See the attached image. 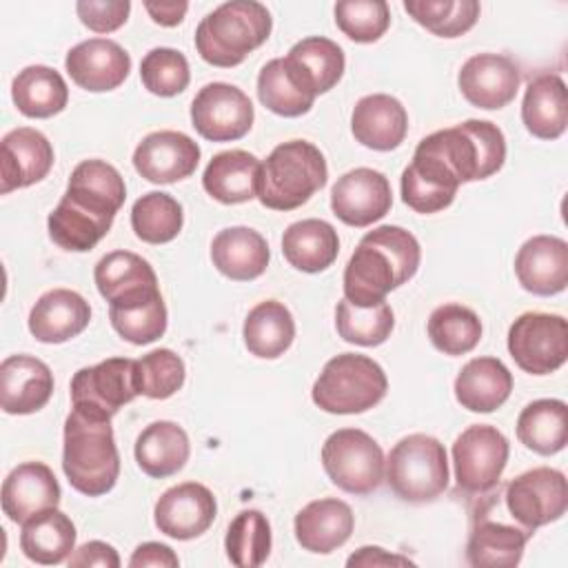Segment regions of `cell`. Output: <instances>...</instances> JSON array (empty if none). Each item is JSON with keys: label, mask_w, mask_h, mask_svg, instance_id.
<instances>
[{"label": "cell", "mask_w": 568, "mask_h": 568, "mask_svg": "<svg viewBox=\"0 0 568 568\" xmlns=\"http://www.w3.org/2000/svg\"><path fill=\"white\" fill-rule=\"evenodd\" d=\"M417 237L395 224L368 231L344 268V297L357 306H373L406 284L419 268Z\"/></svg>", "instance_id": "obj_1"}, {"label": "cell", "mask_w": 568, "mask_h": 568, "mask_svg": "<svg viewBox=\"0 0 568 568\" xmlns=\"http://www.w3.org/2000/svg\"><path fill=\"white\" fill-rule=\"evenodd\" d=\"M62 470L69 484L87 495H106L120 475V455L111 419L71 408L64 419Z\"/></svg>", "instance_id": "obj_2"}, {"label": "cell", "mask_w": 568, "mask_h": 568, "mask_svg": "<svg viewBox=\"0 0 568 568\" xmlns=\"http://www.w3.org/2000/svg\"><path fill=\"white\" fill-rule=\"evenodd\" d=\"M273 29V18L262 2L231 0L206 13L195 29V49L213 67H237L262 47Z\"/></svg>", "instance_id": "obj_3"}, {"label": "cell", "mask_w": 568, "mask_h": 568, "mask_svg": "<svg viewBox=\"0 0 568 568\" xmlns=\"http://www.w3.org/2000/svg\"><path fill=\"white\" fill-rule=\"evenodd\" d=\"M417 149L433 155L459 182L495 175L506 160V138L488 120H466L419 140Z\"/></svg>", "instance_id": "obj_4"}, {"label": "cell", "mask_w": 568, "mask_h": 568, "mask_svg": "<svg viewBox=\"0 0 568 568\" xmlns=\"http://www.w3.org/2000/svg\"><path fill=\"white\" fill-rule=\"evenodd\" d=\"M326 180L324 153L306 140H288L262 162L257 200L273 211H293L306 204Z\"/></svg>", "instance_id": "obj_5"}, {"label": "cell", "mask_w": 568, "mask_h": 568, "mask_svg": "<svg viewBox=\"0 0 568 568\" xmlns=\"http://www.w3.org/2000/svg\"><path fill=\"white\" fill-rule=\"evenodd\" d=\"M386 373L373 357L342 353L324 364L311 397L324 413L355 415L377 406L386 397Z\"/></svg>", "instance_id": "obj_6"}, {"label": "cell", "mask_w": 568, "mask_h": 568, "mask_svg": "<svg viewBox=\"0 0 568 568\" xmlns=\"http://www.w3.org/2000/svg\"><path fill=\"white\" fill-rule=\"evenodd\" d=\"M384 475L399 499L408 504L435 501L448 488L446 448L433 435H406L390 448Z\"/></svg>", "instance_id": "obj_7"}, {"label": "cell", "mask_w": 568, "mask_h": 568, "mask_svg": "<svg viewBox=\"0 0 568 568\" xmlns=\"http://www.w3.org/2000/svg\"><path fill=\"white\" fill-rule=\"evenodd\" d=\"M322 466L328 479L351 495H371L384 481V453L359 428H339L322 446Z\"/></svg>", "instance_id": "obj_8"}, {"label": "cell", "mask_w": 568, "mask_h": 568, "mask_svg": "<svg viewBox=\"0 0 568 568\" xmlns=\"http://www.w3.org/2000/svg\"><path fill=\"white\" fill-rule=\"evenodd\" d=\"M508 353L530 375H550L568 359V322L555 313H521L508 328Z\"/></svg>", "instance_id": "obj_9"}, {"label": "cell", "mask_w": 568, "mask_h": 568, "mask_svg": "<svg viewBox=\"0 0 568 568\" xmlns=\"http://www.w3.org/2000/svg\"><path fill=\"white\" fill-rule=\"evenodd\" d=\"M510 444L490 424L468 426L453 444V466L457 490L466 495H488L501 479L508 464Z\"/></svg>", "instance_id": "obj_10"}, {"label": "cell", "mask_w": 568, "mask_h": 568, "mask_svg": "<svg viewBox=\"0 0 568 568\" xmlns=\"http://www.w3.org/2000/svg\"><path fill=\"white\" fill-rule=\"evenodd\" d=\"M504 501L510 517L532 535L564 517L568 506L566 475L548 466L526 470L506 484Z\"/></svg>", "instance_id": "obj_11"}, {"label": "cell", "mask_w": 568, "mask_h": 568, "mask_svg": "<svg viewBox=\"0 0 568 568\" xmlns=\"http://www.w3.org/2000/svg\"><path fill=\"white\" fill-rule=\"evenodd\" d=\"M138 395L135 359L129 357H109L84 366L71 379V408L104 419H111Z\"/></svg>", "instance_id": "obj_12"}, {"label": "cell", "mask_w": 568, "mask_h": 568, "mask_svg": "<svg viewBox=\"0 0 568 568\" xmlns=\"http://www.w3.org/2000/svg\"><path fill=\"white\" fill-rule=\"evenodd\" d=\"M251 98L229 82H211L197 91L191 102L193 129L211 142H233L253 126Z\"/></svg>", "instance_id": "obj_13"}, {"label": "cell", "mask_w": 568, "mask_h": 568, "mask_svg": "<svg viewBox=\"0 0 568 568\" xmlns=\"http://www.w3.org/2000/svg\"><path fill=\"white\" fill-rule=\"evenodd\" d=\"M393 206L390 182L382 171L357 166L344 173L331 189V209L348 226H371Z\"/></svg>", "instance_id": "obj_14"}, {"label": "cell", "mask_w": 568, "mask_h": 568, "mask_svg": "<svg viewBox=\"0 0 568 568\" xmlns=\"http://www.w3.org/2000/svg\"><path fill=\"white\" fill-rule=\"evenodd\" d=\"M217 515L213 493L197 481L171 486L160 495L153 508V521L166 537L189 541L204 535Z\"/></svg>", "instance_id": "obj_15"}, {"label": "cell", "mask_w": 568, "mask_h": 568, "mask_svg": "<svg viewBox=\"0 0 568 568\" xmlns=\"http://www.w3.org/2000/svg\"><path fill=\"white\" fill-rule=\"evenodd\" d=\"M521 73L515 60L501 53L470 55L457 75L462 95L477 109L495 111L510 104L519 91Z\"/></svg>", "instance_id": "obj_16"}, {"label": "cell", "mask_w": 568, "mask_h": 568, "mask_svg": "<svg viewBox=\"0 0 568 568\" xmlns=\"http://www.w3.org/2000/svg\"><path fill=\"white\" fill-rule=\"evenodd\" d=\"M200 146L182 131H153L133 151L135 171L153 184H173L195 173Z\"/></svg>", "instance_id": "obj_17"}, {"label": "cell", "mask_w": 568, "mask_h": 568, "mask_svg": "<svg viewBox=\"0 0 568 568\" xmlns=\"http://www.w3.org/2000/svg\"><path fill=\"white\" fill-rule=\"evenodd\" d=\"M64 67L80 89L104 93L118 89L126 80L131 55L115 40L89 38L67 51Z\"/></svg>", "instance_id": "obj_18"}, {"label": "cell", "mask_w": 568, "mask_h": 568, "mask_svg": "<svg viewBox=\"0 0 568 568\" xmlns=\"http://www.w3.org/2000/svg\"><path fill=\"white\" fill-rule=\"evenodd\" d=\"M53 166V146L44 133L31 126L9 131L0 142V193L31 186L49 175Z\"/></svg>", "instance_id": "obj_19"}, {"label": "cell", "mask_w": 568, "mask_h": 568, "mask_svg": "<svg viewBox=\"0 0 568 568\" xmlns=\"http://www.w3.org/2000/svg\"><path fill=\"white\" fill-rule=\"evenodd\" d=\"M515 275L524 291L557 295L568 284V242L557 235H535L515 255Z\"/></svg>", "instance_id": "obj_20"}, {"label": "cell", "mask_w": 568, "mask_h": 568, "mask_svg": "<svg viewBox=\"0 0 568 568\" xmlns=\"http://www.w3.org/2000/svg\"><path fill=\"white\" fill-rule=\"evenodd\" d=\"M53 395L51 368L33 355H9L0 364V406L7 415H31Z\"/></svg>", "instance_id": "obj_21"}, {"label": "cell", "mask_w": 568, "mask_h": 568, "mask_svg": "<svg viewBox=\"0 0 568 568\" xmlns=\"http://www.w3.org/2000/svg\"><path fill=\"white\" fill-rule=\"evenodd\" d=\"M60 484L44 462H22L2 481V513L13 524H24L33 515L58 508Z\"/></svg>", "instance_id": "obj_22"}, {"label": "cell", "mask_w": 568, "mask_h": 568, "mask_svg": "<svg viewBox=\"0 0 568 568\" xmlns=\"http://www.w3.org/2000/svg\"><path fill=\"white\" fill-rule=\"evenodd\" d=\"M98 293L109 306H122L160 293L153 266L138 253L111 251L93 268Z\"/></svg>", "instance_id": "obj_23"}, {"label": "cell", "mask_w": 568, "mask_h": 568, "mask_svg": "<svg viewBox=\"0 0 568 568\" xmlns=\"http://www.w3.org/2000/svg\"><path fill=\"white\" fill-rule=\"evenodd\" d=\"M355 528L353 508L337 499L324 497L308 501L293 521L297 544L315 555H328L344 546Z\"/></svg>", "instance_id": "obj_24"}, {"label": "cell", "mask_w": 568, "mask_h": 568, "mask_svg": "<svg viewBox=\"0 0 568 568\" xmlns=\"http://www.w3.org/2000/svg\"><path fill=\"white\" fill-rule=\"evenodd\" d=\"M351 131L359 144L373 151H393L408 133V113L397 98L371 93L353 106Z\"/></svg>", "instance_id": "obj_25"}, {"label": "cell", "mask_w": 568, "mask_h": 568, "mask_svg": "<svg viewBox=\"0 0 568 568\" xmlns=\"http://www.w3.org/2000/svg\"><path fill=\"white\" fill-rule=\"evenodd\" d=\"M91 320L89 302L71 288H51L29 313V333L42 344H62L80 335Z\"/></svg>", "instance_id": "obj_26"}, {"label": "cell", "mask_w": 568, "mask_h": 568, "mask_svg": "<svg viewBox=\"0 0 568 568\" xmlns=\"http://www.w3.org/2000/svg\"><path fill=\"white\" fill-rule=\"evenodd\" d=\"M271 260L268 244L262 233L248 226L222 229L211 242L213 266L235 282L260 277Z\"/></svg>", "instance_id": "obj_27"}, {"label": "cell", "mask_w": 568, "mask_h": 568, "mask_svg": "<svg viewBox=\"0 0 568 568\" xmlns=\"http://www.w3.org/2000/svg\"><path fill=\"white\" fill-rule=\"evenodd\" d=\"M455 399L470 413L497 410L513 390V373L497 357H473L455 377Z\"/></svg>", "instance_id": "obj_28"}, {"label": "cell", "mask_w": 568, "mask_h": 568, "mask_svg": "<svg viewBox=\"0 0 568 568\" xmlns=\"http://www.w3.org/2000/svg\"><path fill=\"white\" fill-rule=\"evenodd\" d=\"M262 162L242 149L215 153L204 169V191L222 204H242L257 197Z\"/></svg>", "instance_id": "obj_29"}, {"label": "cell", "mask_w": 568, "mask_h": 568, "mask_svg": "<svg viewBox=\"0 0 568 568\" xmlns=\"http://www.w3.org/2000/svg\"><path fill=\"white\" fill-rule=\"evenodd\" d=\"M284 62L295 80L315 98L331 91L342 80L346 67L342 47L324 36H311L295 42Z\"/></svg>", "instance_id": "obj_30"}, {"label": "cell", "mask_w": 568, "mask_h": 568, "mask_svg": "<svg viewBox=\"0 0 568 568\" xmlns=\"http://www.w3.org/2000/svg\"><path fill=\"white\" fill-rule=\"evenodd\" d=\"M459 182L433 155L415 149L413 162L402 171V200L417 213H437L453 204Z\"/></svg>", "instance_id": "obj_31"}, {"label": "cell", "mask_w": 568, "mask_h": 568, "mask_svg": "<svg viewBox=\"0 0 568 568\" xmlns=\"http://www.w3.org/2000/svg\"><path fill=\"white\" fill-rule=\"evenodd\" d=\"M521 122L539 140H557L568 124L566 82L557 73H541L530 80L524 102Z\"/></svg>", "instance_id": "obj_32"}, {"label": "cell", "mask_w": 568, "mask_h": 568, "mask_svg": "<svg viewBox=\"0 0 568 568\" xmlns=\"http://www.w3.org/2000/svg\"><path fill=\"white\" fill-rule=\"evenodd\" d=\"M135 462L140 470L153 479H164L184 468L191 455L189 435L169 419L149 424L135 439Z\"/></svg>", "instance_id": "obj_33"}, {"label": "cell", "mask_w": 568, "mask_h": 568, "mask_svg": "<svg viewBox=\"0 0 568 568\" xmlns=\"http://www.w3.org/2000/svg\"><path fill=\"white\" fill-rule=\"evenodd\" d=\"M282 253L286 262L302 273L326 271L339 253V237L326 220L308 217L286 226L282 235Z\"/></svg>", "instance_id": "obj_34"}, {"label": "cell", "mask_w": 568, "mask_h": 568, "mask_svg": "<svg viewBox=\"0 0 568 568\" xmlns=\"http://www.w3.org/2000/svg\"><path fill=\"white\" fill-rule=\"evenodd\" d=\"M64 195L95 213L115 217L126 200V186L113 164L104 160H84L71 171Z\"/></svg>", "instance_id": "obj_35"}, {"label": "cell", "mask_w": 568, "mask_h": 568, "mask_svg": "<svg viewBox=\"0 0 568 568\" xmlns=\"http://www.w3.org/2000/svg\"><path fill=\"white\" fill-rule=\"evenodd\" d=\"M75 526L69 515L58 508L42 510L27 519L20 530V550L27 559L55 566L62 564L75 548Z\"/></svg>", "instance_id": "obj_36"}, {"label": "cell", "mask_w": 568, "mask_h": 568, "mask_svg": "<svg viewBox=\"0 0 568 568\" xmlns=\"http://www.w3.org/2000/svg\"><path fill=\"white\" fill-rule=\"evenodd\" d=\"M242 337L251 355L260 359H275L291 348L295 339V320L282 302L264 300L248 311Z\"/></svg>", "instance_id": "obj_37"}, {"label": "cell", "mask_w": 568, "mask_h": 568, "mask_svg": "<svg viewBox=\"0 0 568 568\" xmlns=\"http://www.w3.org/2000/svg\"><path fill=\"white\" fill-rule=\"evenodd\" d=\"M481 515V513H479ZM530 532L521 526L504 524L481 515L470 530L466 544V561L479 566H517L524 557V548Z\"/></svg>", "instance_id": "obj_38"}, {"label": "cell", "mask_w": 568, "mask_h": 568, "mask_svg": "<svg viewBox=\"0 0 568 568\" xmlns=\"http://www.w3.org/2000/svg\"><path fill=\"white\" fill-rule=\"evenodd\" d=\"M11 98L22 115L44 120L58 115L67 106L69 89L55 69L47 64H31L13 78Z\"/></svg>", "instance_id": "obj_39"}, {"label": "cell", "mask_w": 568, "mask_h": 568, "mask_svg": "<svg viewBox=\"0 0 568 568\" xmlns=\"http://www.w3.org/2000/svg\"><path fill=\"white\" fill-rule=\"evenodd\" d=\"M113 217L95 213L71 197L62 195L58 206L49 213V237L64 251H91L111 229Z\"/></svg>", "instance_id": "obj_40"}, {"label": "cell", "mask_w": 568, "mask_h": 568, "mask_svg": "<svg viewBox=\"0 0 568 568\" xmlns=\"http://www.w3.org/2000/svg\"><path fill=\"white\" fill-rule=\"evenodd\" d=\"M517 439L537 455H555L568 444V406L561 399H535L517 417Z\"/></svg>", "instance_id": "obj_41"}, {"label": "cell", "mask_w": 568, "mask_h": 568, "mask_svg": "<svg viewBox=\"0 0 568 568\" xmlns=\"http://www.w3.org/2000/svg\"><path fill=\"white\" fill-rule=\"evenodd\" d=\"M428 337L444 355H466L481 339L479 315L464 304H442L428 317Z\"/></svg>", "instance_id": "obj_42"}, {"label": "cell", "mask_w": 568, "mask_h": 568, "mask_svg": "<svg viewBox=\"0 0 568 568\" xmlns=\"http://www.w3.org/2000/svg\"><path fill=\"white\" fill-rule=\"evenodd\" d=\"M257 98L268 111L282 118H300L308 113L315 102V95L288 71L284 58H273L262 67L257 75Z\"/></svg>", "instance_id": "obj_43"}, {"label": "cell", "mask_w": 568, "mask_h": 568, "mask_svg": "<svg viewBox=\"0 0 568 568\" xmlns=\"http://www.w3.org/2000/svg\"><path fill=\"white\" fill-rule=\"evenodd\" d=\"M184 224L182 204L162 191H149L133 202L131 229L146 244H166Z\"/></svg>", "instance_id": "obj_44"}, {"label": "cell", "mask_w": 568, "mask_h": 568, "mask_svg": "<svg viewBox=\"0 0 568 568\" xmlns=\"http://www.w3.org/2000/svg\"><path fill=\"white\" fill-rule=\"evenodd\" d=\"M393 326L395 315L386 300L373 306H357L344 297L335 308L337 335L348 344L379 346L390 337Z\"/></svg>", "instance_id": "obj_45"}, {"label": "cell", "mask_w": 568, "mask_h": 568, "mask_svg": "<svg viewBox=\"0 0 568 568\" xmlns=\"http://www.w3.org/2000/svg\"><path fill=\"white\" fill-rule=\"evenodd\" d=\"M271 524L260 510H242L229 524L224 537V550L233 566L255 568L262 566L271 555Z\"/></svg>", "instance_id": "obj_46"}, {"label": "cell", "mask_w": 568, "mask_h": 568, "mask_svg": "<svg viewBox=\"0 0 568 568\" xmlns=\"http://www.w3.org/2000/svg\"><path fill=\"white\" fill-rule=\"evenodd\" d=\"M406 13L439 38H457L470 31L479 18L477 0H406Z\"/></svg>", "instance_id": "obj_47"}, {"label": "cell", "mask_w": 568, "mask_h": 568, "mask_svg": "<svg viewBox=\"0 0 568 568\" xmlns=\"http://www.w3.org/2000/svg\"><path fill=\"white\" fill-rule=\"evenodd\" d=\"M109 320L122 339L135 346L151 344L166 331V306L162 293L131 304L109 306Z\"/></svg>", "instance_id": "obj_48"}, {"label": "cell", "mask_w": 568, "mask_h": 568, "mask_svg": "<svg viewBox=\"0 0 568 568\" xmlns=\"http://www.w3.org/2000/svg\"><path fill=\"white\" fill-rule=\"evenodd\" d=\"M184 377V362L171 348H155L135 359L138 390L149 399H166L175 395L182 388Z\"/></svg>", "instance_id": "obj_49"}, {"label": "cell", "mask_w": 568, "mask_h": 568, "mask_svg": "<svg viewBox=\"0 0 568 568\" xmlns=\"http://www.w3.org/2000/svg\"><path fill=\"white\" fill-rule=\"evenodd\" d=\"M140 80L153 95H178L189 87L191 80L189 60L178 49L155 47L140 62Z\"/></svg>", "instance_id": "obj_50"}, {"label": "cell", "mask_w": 568, "mask_h": 568, "mask_svg": "<svg viewBox=\"0 0 568 568\" xmlns=\"http://www.w3.org/2000/svg\"><path fill=\"white\" fill-rule=\"evenodd\" d=\"M335 24L353 42H375L390 24V9L384 0H342L335 4Z\"/></svg>", "instance_id": "obj_51"}, {"label": "cell", "mask_w": 568, "mask_h": 568, "mask_svg": "<svg viewBox=\"0 0 568 568\" xmlns=\"http://www.w3.org/2000/svg\"><path fill=\"white\" fill-rule=\"evenodd\" d=\"M80 22L95 33H111L120 29L131 11L129 0H80L75 4Z\"/></svg>", "instance_id": "obj_52"}, {"label": "cell", "mask_w": 568, "mask_h": 568, "mask_svg": "<svg viewBox=\"0 0 568 568\" xmlns=\"http://www.w3.org/2000/svg\"><path fill=\"white\" fill-rule=\"evenodd\" d=\"M69 566H73V568H91V566L118 568L120 566V555L111 544L93 539V541L82 544L78 550H73L69 555Z\"/></svg>", "instance_id": "obj_53"}, {"label": "cell", "mask_w": 568, "mask_h": 568, "mask_svg": "<svg viewBox=\"0 0 568 568\" xmlns=\"http://www.w3.org/2000/svg\"><path fill=\"white\" fill-rule=\"evenodd\" d=\"M129 566L131 568H146V566L178 568L180 559H178V555L173 552L171 546L160 544V541H144L133 550V555L129 559Z\"/></svg>", "instance_id": "obj_54"}, {"label": "cell", "mask_w": 568, "mask_h": 568, "mask_svg": "<svg viewBox=\"0 0 568 568\" xmlns=\"http://www.w3.org/2000/svg\"><path fill=\"white\" fill-rule=\"evenodd\" d=\"M346 566H364V568H375V566H413L408 557L393 555L379 546H362L357 552H353L346 559Z\"/></svg>", "instance_id": "obj_55"}, {"label": "cell", "mask_w": 568, "mask_h": 568, "mask_svg": "<svg viewBox=\"0 0 568 568\" xmlns=\"http://www.w3.org/2000/svg\"><path fill=\"white\" fill-rule=\"evenodd\" d=\"M144 9L149 11L151 20L160 27H178L186 11H189V2H178V0H169V2H153V0H146L144 2Z\"/></svg>", "instance_id": "obj_56"}]
</instances>
